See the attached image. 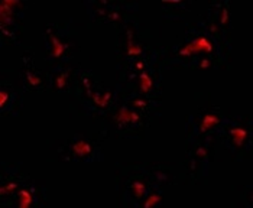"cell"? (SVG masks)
Wrapping results in <instances>:
<instances>
[{"mask_svg":"<svg viewBox=\"0 0 253 208\" xmlns=\"http://www.w3.org/2000/svg\"><path fill=\"white\" fill-rule=\"evenodd\" d=\"M10 197H15V204L10 208H37L41 198L39 188L34 182H22Z\"/></svg>","mask_w":253,"mask_h":208,"instance_id":"obj_5","label":"cell"},{"mask_svg":"<svg viewBox=\"0 0 253 208\" xmlns=\"http://www.w3.org/2000/svg\"><path fill=\"white\" fill-rule=\"evenodd\" d=\"M68 152H70V158L84 162H91L101 158L100 148L90 137L83 134H77L73 137Z\"/></svg>","mask_w":253,"mask_h":208,"instance_id":"obj_4","label":"cell"},{"mask_svg":"<svg viewBox=\"0 0 253 208\" xmlns=\"http://www.w3.org/2000/svg\"><path fill=\"white\" fill-rule=\"evenodd\" d=\"M223 122L221 117L218 116V113H214L211 110H206L203 113L197 114L194 120V132L197 136H201V134H207V133L213 132L215 129H221L223 126Z\"/></svg>","mask_w":253,"mask_h":208,"instance_id":"obj_6","label":"cell"},{"mask_svg":"<svg viewBox=\"0 0 253 208\" xmlns=\"http://www.w3.org/2000/svg\"><path fill=\"white\" fill-rule=\"evenodd\" d=\"M224 146L233 153H248L253 149V123L246 119H226L220 129Z\"/></svg>","mask_w":253,"mask_h":208,"instance_id":"obj_2","label":"cell"},{"mask_svg":"<svg viewBox=\"0 0 253 208\" xmlns=\"http://www.w3.org/2000/svg\"><path fill=\"white\" fill-rule=\"evenodd\" d=\"M76 48V41L67 34L65 28L59 25H49L45 35V51L49 59H65Z\"/></svg>","mask_w":253,"mask_h":208,"instance_id":"obj_3","label":"cell"},{"mask_svg":"<svg viewBox=\"0 0 253 208\" xmlns=\"http://www.w3.org/2000/svg\"><path fill=\"white\" fill-rule=\"evenodd\" d=\"M245 206L248 208H253V188H248L243 192V197H242Z\"/></svg>","mask_w":253,"mask_h":208,"instance_id":"obj_7","label":"cell"},{"mask_svg":"<svg viewBox=\"0 0 253 208\" xmlns=\"http://www.w3.org/2000/svg\"><path fill=\"white\" fill-rule=\"evenodd\" d=\"M220 43L221 41L206 23H198L185 35L184 43L176 45L175 55L185 61L193 59L198 65H209L210 61L221 55Z\"/></svg>","mask_w":253,"mask_h":208,"instance_id":"obj_1","label":"cell"}]
</instances>
